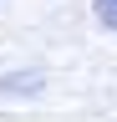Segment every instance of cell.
Masks as SVG:
<instances>
[{"label":"cell","instance_id":"1","mask_svg":"<svg viewBox=\"0 0 117 122\" xmlns=\"http://www.w3.org/2000/svg\"><path fill=\"white\" fill-rule=\"evenodd\" d=\"M97 20L107 30H117V0H97Z\"/></svg>","mask_w":117,"mask_h":122}]
</instances>
